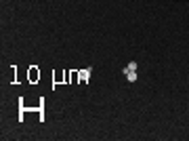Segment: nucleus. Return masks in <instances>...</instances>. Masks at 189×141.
Returning a JSON list of instances; mask_svg holds the SVG:
<instances>
[{
  "instance_id": "obj_1",
  "label": "nucleus",
  "mask_w": 189,
  "mask_h": 141,
  "mask_svg": "<svg viewBox=\"0 0 189 141\" xmlns=\"http://www.w3.org/2000/svg\"><path fill=\"white\" fill-rule=\"evenodd\" d=\"M17 101H19V122H23V120H25V114H27V112H38V107H27V106H25L23 97H19Z\"/></svg>"
},
{
  "instance_id": "obj_2",
  "label": "nucleus",
  "mask_w": 189,
  "mask_h": 141,
  "mask_svg": "<svg viewBox=\"0 0 189 141\" xmlns=\"http://www.w3.org/2000/svg\"><path fill=\"white\" fill-rule=\"evenodd\" d=\"M90 74H93V68H84V70H78V84H86L90 80Z\"/></svg>"
},
{
  "instance_id": "obj_3",
  "label": "nucleus",
  "mask_w": 189,
  "mask_h": 141,
  "mask_svg": "<svg viewBox=\"0 0 189 141\" xmlns=\"http://www.w3.org/2000/svg\"><path fill=\"white\" fill-rule=\"evenodd\" d=\"M27 80L32 84H36L40 80V70H38V65H30V70H27Z\"/></svg>"
},
{
  "instance_id": "obj_4",
  "label": "nucleus",
  "mask_w": 189,
  "mask_h": 141,
  "mask_svg": "<svg viewBox=\"0 0 189 141\" xmlns=\"http://www.w3.org/2000/svg\"><path fill=\"white\" fill-rule=\"evenodd\" d=\"M38 120H40V122L46 120V118H44V97L38 99Z\"/></svg>"
},
{
  "instance_id": "obj_5",
  "label": "nucleus",
  "mask_w": 189,
  "mask_h": 141,
  "mask_svg": "<svg viewBox=\"0 0 189 141\" xmlns=\"http://www.w3.org/2000/svg\"><path fill=\"white\" fill-rule=\"evenodd\" d=\"M124 74H126L128 82H135V80H137V72L135 70H126V68H124Z\"/></svg>"
},
{
  "instance_id": "obj_6",
  "label": "nucleus",
  "mask_w": 189,
  "mask_h": 141,
  "mask_svg": "<svg viewBox=\"0 0 189 141\" xmlns=\"http://www.w3.org/2000/svg\"><path fill=\"white\" fill-rule=\"evenodd\" d=\"M71 74H74V72H71ZM71 74H70V70H65V72H63V84H70Z\"/></svg>"
},
{
  "instance_id": "obj_7",
  "label": "nucleus",
  "mask_w": 189,
  "mask_h": 141,
  "mask_svg": "<svg viewBox=\"0 0 189 141\" xmlns=\"http://www.w3.org/2000/svg\"><path fill=\"white\" fill-rule=\"evenodd\" d=\"M126 70H135V72H137V63H135V61H130L128 65H126Z\"/></svg>"
}]
</instances>
